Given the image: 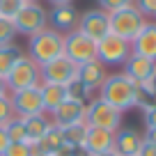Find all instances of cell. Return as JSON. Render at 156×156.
I'll return each instance as SVG.
<instances>
[{
	"instance_id": "1",
	"label": "cell",
	"mask_w": 156,
	"mask_h": 156,
	"mask_svg": "<svg viewBox=\"0 0 156 156\" xmlns=\"http://www.w3.org/2000/svg\"><path fill=\"white\" fill-rule=\"evenodd\" d=\"M136 94H138V85L133 83L129 76L119 73H108L106 83L99 90V99H103L106 103H110L112 108H117L119 112L136 108Z\"/></svg>"
},
{
	"instance_id": "2",
	"label": "cell",
	"mask_w": 156,
	"mask_h": 156,
	"mask_svg": "<svg viewBox=\"0 0 156 156\" xmlns=\"http://www.w3.org/2000/svg\"><path fill=\"white\" fill-rule=\"evenodd\" d=\"M64 55V34L53 28H46L41 32L28 37V58L34 60L39 67L48 64L51 60Z\"/></svg>"
},
{
	"instance_id": "3",
	"label": "cell",
	"mask_w": 156,
	"mask_h": 156,
	"mask_svg": "<svg viewBox=\"0 0 156 156\" xmlns=\"http://www.w3.org/2000/svg\"><path fill=\"white\" fill-rule=\"evenodd\" d=\"M85 124L97 129H106V131H119L122 129V112L106 103L103 99L94 97L85 108Z\"/></svg>"
},
{
	"instance_id": "4",
	"label": "cell",
	"mask_w": 156,
	"mask_h": 156,
	"mask_svg": "<svg viewBox=\"0 0 156 156\" xmlns=\"http://www.w3.org/2000/svg\"><path fill=\"white\" fill-rule=\"evenodd\" d=\"M133 48L131 41L117 37V34H108L101 41H97V60L103 67H122L129 58H131Z\"/></svg>"
},
{
	"instance_id": "5",
	"label": "cell",
	"mask_w": 156,
	"mask_h": 156,
	"mask_svg": "<svg viewBox=\"0 0 156 156\" xmlns=\"http://www.w3.org/2000/svg\"><path fill=\"white\" fill-rule=\"evenodd\" d=\"M145 23H147V19L136 9V5H129L124 9L110 14V32L126 39V41H133L140 34V30L145 28Z\"/></svg>"
},
{
	"instance_id": "6",
	"label": "cell",
	"mask_w": 156,
	"mask_h": 156,
	"mask_svg": "<svg viewBox=\"0 0 156 156\" xmlns=\"http://www.w3.org/2000/svg\"><path fill=\"white\" fill-rule=\"evenodd\" d=\"M5 80H7V90H9V92L37 87V85L41 83V67H39L34 60H30L28 55H23V58L12 67V71L5 76Z\"/></svg>"
},
{
	"instance_id": "7",
	"label": "cell",
	"mask_w": 156,
	"mask_h": 156,
	"mask_svg": "<svg viewBox=\"0 0 156 156\" xmlns=\"http://www.w3.org/2000/svg\"><path fill=\"white\" fill-rule=\"evenodd\" d=\"M14 28H16V32L25 34V37H32V34L48 28V12L39 2H25L23 9L14 19Z\"/></svg>"
},
{
	"instance_id": "8",
	"label": "cell",
	"mask_w": 156,
	"mask_h": 156,
	"mask_svg": "<svg viewBox=\"0 0 156 156\" xmlns=\"http://www.w3.org/2000/svg\"><path fill=\"white\" fill-rule=\"evenodd\" d=\"M64 55L78 67L85 62H92V60H97V41H92L78 30H71L64 34Z\"/></svg>"
},
{
	"instance_id": "9",
	"label": "cell",
	"mask_w": 156,
	"mask_h": 156,
	"mask_svg": "<svg viewBox=\"0 0 156 156\" xmlns=\"http://www.w3.org/2000/svg\"><path fill=\"white\" fill-rule=\"evenodd\" d=\"M76 30L90 37L92 41H101L103 37L110 34V14H106L103 9H87L78 16Z\"/></svg>"
},
{
	"instance_id": "10",
	"label": "cell",
	"mask_w": 156,
	"mask_h": 156,
	"mask_svg": "<svg viewBox=\"0 0 156 156\" xmlns=\"http://www.w3.org/2000/svg\"><path fill=\"white\" fill-rule=\"evenodd\" d=\"M76 78H78V64L71 62L67 55H60V58L51 60L48 64L41 67V83H55L67 87Z\"/></svg>"
},
{
	"instance_id": "11",
	"label": "cell",
	"mask_w": 156,
	"mask_h": 156,
	"mask_svg": "<svg viewBox=\"0 0 156 156\" xmlns=\"http://www.w3.org/2000/svg\"><path fill=\"white\" fill-rule=\"evenodd\" d=\"M9 101H12L16 117H32V115H41L44 112L39 85L37 87H28V90H19V92H9Z\"/></svg>"
},
{
	"instance_id": "12",
	"label": "cell",
	"mask_w": 156,
	"mask_h": 156,
	"mask_svg": "<svg viewBox=\"0 0 156 156\" xmlns=\"http://www.w3.org/2000/svg\"><path fill=\"white\" fill-rule=\"evenodd\" d=\"M85 108L87 106L73 101V99H67V101H62L53 112H48V117H51V122H53L55 126L64 129V126H71V124L85 122Z\"/></svg>"
},
{
	"instance_id": "13",
	"label": "cell",
	"mask_w": 156,
	"mask_h": 156,
	"mask_svg": "<svg viewBox=\"0 0 156 156\" xmlns=\"http://www.w3.org/2000/svg\"><path fill=\"white\" fill-rule=\"evenodd\" d=\"M122 67H124L122 73H124V76H129L136 85L149 83L151 78H154V73H156V62L142 58V55H136V53H131V58H129Z\"/></svg>"
},
{
	"instance_id": "14",
	"label": "cell",
	"mask_w": 156,
	"mask_h": 156,
	"mask_svg": "<svg viewBox=\"0 0 156 156\" xmlns=\"http://www.w3.org/2000/svg\"><path fill=\"white\" fill-rule=\"evenodd\" d=\"M78 12L73 5H55L48 9V25L53 30H58V32L67 34L71 32V30H76L78 25Z\"/></svg>"
},
{
	"instance_id": "15",
	"label": "cell",
	"mask_w": 156,
	"mask_h": 156,
	"mask_svg": "<svg viewBox=\"0 0 156 156\" xmlns=\"http://www.w3.org/2000/svg\"><path fill=\"white\" fill-rule=\"evenodd\" d=\"M131 48L136 55H142V58L156 62V21H147L140 34L131 41Z\"/></svg>"
},
{
	"instance_id": "16",
	"label": "cell",
	"mask_w": 156,
	"mask_h": 156,
	"mask_svg": "<svg viewBox=\"0 0 156 156\" xmlns=\"http://www.w3.org/2000/svg\"><path fill=\"white\" fill-rule=\"evenodd\" d=\"M106 78H108V67H103L99 60H92V62H85V64L78 67V80L85 87H90L92 92L101 90V85L106 83Z\"/></svg>"
},
{
	"instance_id": "17",
	"label": "cell",
	"mask_w": 156,
	"mask_h": 156,
	"mask_svg": "<svg viewBox=\"0 0 156 156\" xmlns=\"http://www.w3.org/2000/svg\"><path fill=\"white\" fill-rule=\"evenodd\" d=\"M142 145V136L136 129H119L115 131V140H112V151H117L119 156H138Z\"/></svg>"
},
{
	"instance_id": "18",
	"label": "cell",
	"mask_w": 156,
	"mask_h": 156,
	"mask_svg": "<svg viewBox=\"0 0 156 156\" xmlns=\"http://www.w3.org/2000/svg\"><path fill=\"white\" fill-rule=\"evenodd\" d=\"M112 140H115V133L112 131L97 129V126H87V136H85L83 147L92 156H97V154H103V151H110L112 149Z\"/></svg>"
},
{
	"instance_id": "19",
	"label": "cell",
	"mask_w": 156,
	"mask_h": 156,
	"mask_svg": "<svg viewBox=\"0 0 156 156\" xmlns=\"http://www.w3.org/2000/svg\"><path fill=\"white\" fill-rule=\"evenodd\" d=\"M23 124H25V136H28L30 145H37V142L51 131V126H53V122H51V117L46 115V112L32 115V117H23Z\"/></svg>"
},
{
	"instance_id": "20",
	"label": "cell",
	"mask_w": 156,
	"mask_h": 156,
	"mask_svg": "<svg viewBox=\"0 0 156 156\" xmlns=\"http://www.w3.org/2000/svg\"><path fill=\"white\" fill-rule=\"evenodd\" d=\"M39 94L44 103V112H53L62 101H67V87L55 83H39Z\"/></svg>"
},
{
	"instance_id": "21",
	"label": "cell",
	"mask_w": 156,
	"mask_h": 156,
	"mask_svg": "<svg viewBox=\"0 0 156 156\" xmlns=\"http://www.w3.org/2000/svg\"><path fill=\"white\" fill-rule=\"evenodd\" d=\"M62 145H67V142H64V136H62V129L53 124L51 131L46 133L37 145H32V147H34V154H55Z\"/></svg>"
},
{
	"instance_id": "22",
	"label": "cell",
	"mask_w": 156,
	"mask_h": 156,
	"mask_svg": "<svg viewBox=\"0 0 156 156\" xmlns=\"http://www.w3.org/2000/svg\"><path fill=\"white\" fill-rule=\"evenodd\" d=\"M23 55H25V53H23L16 44L0 46V76H7V73L12 71V67H14V64L23 58Z\"/></svg>"
},
{
	"instance_id": "23",
	"label": "cell",
	"mask_w": 156,
	"mask_h": 156,
	"mask_svg": "<svg viewBox=\"0 0 156 156\" xmlns=\"http://www.w3.org/2000/svg\"><path fill=\"white\" fill-rule=\"evenodd\" d=\"M136 108H140L142 112H149L156 108V90L151 87V83H140L136 94Z\"/></svg>"
},
{
	"instance_id": "24",
	"label": "cell",
	"mask_w": 156,
	"mask_h": 156,
	"mask_svg": "<svg viewBox=\"0 0 156 156\" xmlns=\"http://www.w3.org/2000/svg\"><path fill=\"white\" fill-rule=\"evenodd\" d=\"M67 99H73V101L87 106V103L94 99V92H92L90 87H85V85L76 78V80H71V83L67 85Z\"/></svg>"
},
{
	"instance_id": "25",
	"label": "cell",
	"mask_w": 156,
	"mask_h": 156,
	"mask_svg": "<svg viewBox=\"0 0 156 156\" xmlns=\"http://www.w3.org/2000/svg\"><path fill=\"white\" fill-rule=\"evenodd\" d=\"M62 136L67 145H83L85 136H87V124L80 122V124H71V126H64L62 129Z\"/></svg>"
},
{
	"instance_id": "26",
	"label": "cell",
	"mask_w": 156,
	"mask_h": 156,
	"mask_svg": "<svg viewBox=\"0 0 156 156\" xmlns=\"http://www.w3.org/2000/svg\"><path fill=\"white\" fill-rule=\"evenodd\" d=\"M5 131H7V136H9V140H12V142H28L23 117H12L9 122L5 124Z\"/></svg>"
},
{
	"instance_id": "27",
	"label": "cell",
	"mask_w": 156,
	"mask_h": 156,
	"mask_svg": "<svg viewBox=\"0 0 156 156\" xmlns=\"http://www.w3.org/2000/svg\"><path fill=\"white\" fill-rule=\"evenodd\" d=\"M23 5H25L23 0H0V16H2V19L14 21L16 14L23 9Z\"/></svg>"
},
{
	"instance_id": "28",
	"label": "cell",
	"mask_w": 156,
	"mask_h": 156,
	"mask_svg": "<svg viewBox=\"0 0 156 156\" xmlns=\"http://www.w3.org/2000/svg\"><path fill=\"white\" fill-rule=\"evenodd\" d=\"M16 28H14V21L9 19H2L0 16V46L5 44H14V37H16Z\"/></svg>"
},
{
	"instance_id": "29",
	"label": "cell",
	"mask_w": 156,
	"mask_h": 156,
	"mask_svg": "<svg viewBox=\"0 0 156 156\" xmlns=\"http://www.w3.org/2000/svg\"><path fill=\"white\" fill-rule=\"evenodd\" d=\"M2 156H34V147L30 142H9Z\"/></svg>"
},
{
	"instance_id": "30",
	"label": "cell",
	"mask_w": 156,
	"mask_h": 156,
	"mask_svg": "<svg viewBox=\"0 0 156 156\" xmlns=\"http://www.w3.org/2000/svg\"><path fill=\"white\" fill-rule=\"evenodd\" d=\"M133 5L147 21H156V0H133Z\"/></svg>"
},
{
	"instance_id": "31",
	"label": "cell",
	"mask_w": 156,
	"mask_h": 156,
	"mask_svg": "<svg viewBox=\"0 0 156 156\" xmlns=\"http://www.w3.org/2000/svg\"><path fill=\"white\" fill-rule=\"evenodd\" d=\"M99 2V9H103L106 14H112V12H119L124 7L133 5V0H97Z\"/></svg>"
},
{
	"instance_id": "32",
	"label": "cell",
	"mask_w": 156,
	"mask_h": 156,
	"mask_svg": "<svg viewBox=\"0 0 156 156\" xmlns=\"http://www.w3.org/2000/svg\"><path fill=\"white\" fill-rule=\"evenodd\" d=\"M14 115V108H12V101H9V94H2L0 97V126H5Z\"/></svg>"
},
{
	"instance_id": "33",
	"label": "cell",
	"mask_w": 156,
	"mask_h": 156,
	"mask_svg": "<svg viewBox=\"0 0 156 156\" xmlns=\"http://www.w3.org/2000/svg\"><path fill=\"white\" fill-rule=\"evenodd\" d=\"M53 156H92L83 145H62Z\"/></svg>"
},
{
	"instance_id": "34",
	"label": "cell",
	"mask_w": 156,
	"mask_h": 156,
	"mask_svg": "<svg viewBox=\"0 0 156 156\" xmlns=\"http://www.w3.org/2000/svg\"><path fill=\"white\" fill-rule=\"evenodd\" d=\"M138 156H156V145L142 138V145H140V151H138Z\"/></svg>"
},
{
	"instance_id": "35",
	"label": "cell",
	"mask_w": 156,
	"mask_h": 156,
	"mask_svg": "<svg viewBox=\"0 0 156 156\" xmlns=\"http://www.w3.org/2000/svg\"><path fill=\"white\" fill-rule=\"evenodd\" d=\"M9 136H7V131H5V126H0V156L7 151V147H9Z\"/></svg>"
},
{
	"instance_id": "36",
	"label": "cell",
	"mask_w": 156,
	"mask_h": 156,
	"mask_svg": "<svg viewBox=\"0 0 156 156\" xmlns=\"http://www.w3.org/2000/svg\"><path fill=\"white\" fill-rule=\"evenodd\" d=\"M145 124H147V129H156V108L145 112Z\"/></svg>"
},
{
	"instance_id": "37",
	"label": "cell",
	"mask_w": 156,
	"mask_h": 156,
	"mask_svg": "<svg viewBox=\"0 0 156 156\" xmlns=\"http://www.w3.org/2000/svg\"><path fill=\"white\" fill-rule=\"evenodd\" d=\"M142 138H145V140H149V142H154V145H156V129H147V133H145Z\"/></svg>"
},
{
	"instance_id": "38",
	"label": "cell",
	"mask_w": 156,
	"mask_h": 156,
	"mask_svg": "<svg viewBox=\"0 0 156 156\" xmlns=\"http://www.w3.org/2000/svg\"><path fill=\"white\" fill-rule=\"evenodd\" d=\"M2 94H9V90H7V80H5V76H0V97Z\"/></svg>"
},
{
	"instance_id": "39",
	"label": "cell",
	"mask_w": 156,
	"mask_h": 156,
	"mask_svg": "<svg viewBox=\"0 0 156 156\" xmlns=\"http://www.w3.org/2000/svg\"><path fill=\"white\" fill-rule=\"evenodd\" d=\"M48 2H51V5H71V2H73V0H48Z\"/></svg>"
},
{
	"instance_id": "40",
	"label": "cell",
	"mask_w": 156,
	"mask_h": 156,
	"mask_svg": "<svg viewBox=\"0 0 156 156\" xmlns=\"http://www.w3.org/2000/svg\"><path fill=\"white\" fill-rule=\"evenodd\" d=\"M97 156H119V154H117V151H112V149H110V151H103V154H97Z\"/></svg>"
},
{
	"instance_id": "41",
	"label": "cell",
	"mask_w": 156,
	"mask_h": 156,
	"mask_svg": "<svg viewBox=\"0 0 156 156\" xmlns=\"http://www.w3.org/2000/svg\"><path fill=\"white\" fill-rule=\"evenodd\" d=\"M149 83H151V87H154V90H156V73H154V78H151Z\"/></svg>"
},
{
	"instance_id": "42",
	"label": "cell",
	"mask_w": 156,
	"mask_h": 156,
	"mask_svg": "<svg viewBox=\"0 0 156 156\" xmlns=\"http://www.w3.org/2000/svg\"><path fill=\"white\" fill-rule=\"evenodd\" d=\"M34 156H53V154H34Z\"/></svg>"
},
{
	"instance_id": "43",
	"label": "cell",
	"mask_w": 156,
	"mask_h": 156,
	"mask_svg": "<svg viewBox=\"0 0 156 156\" xmlns=\"http://www.w3.org/2000/svg\"><path fill=\"white\" fill-rule=\"evenodd\" d=\"M23 2H39V0H23Z\"/></svg>"
}]
</instances>
